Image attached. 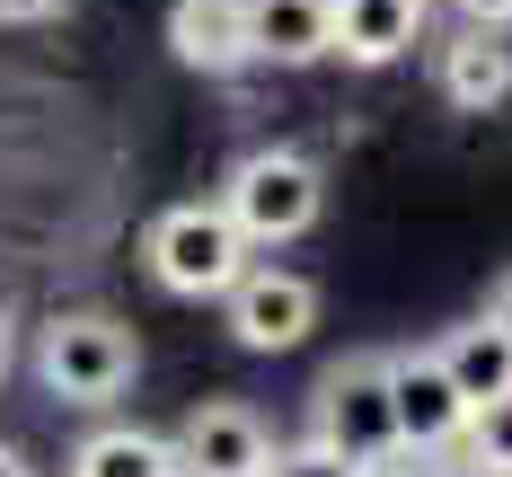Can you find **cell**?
I'll use <instances>...</instances> for the list:
<instances>
[{
	"label": "cell",
	"mask_w": 512,
	"mask_h": 477,
	"mask_svg": "<svg viewBox=\"0 0 512 477\" xmlns=\"http://www.w3.org/2000/svg\"><path fill=\"white\" fill-rule=\"evenodd\" d=\"M212 204L230 212V230H239L248 248H283V239L318 230V212H327V177H318V159L292 151V142H256V151L230 159V177H221Z\"/></svg>",
	"instance_id": "7a4b0ae2"
},
{
	"label": "cell",
	"mask_w": 512,
	"mask_h": 477,
	"mask_svg": "<svg viewBox=\"0 0 512 477\" xmlns=\"http://www.w3.org/2000/svg\"><path fill=\"white\" fill-rule=\"evenodd\" d=\"M221 318H230V336L248 354H292L309 327H318V283L292 274V265H248L239 292L221 301Z\"/></svg>",
	"instance_id": "52a82bcc"
},
{
	"label": "cell",
	"mask_w": 512,
	"mask_h": 477,
	"mask_svg": "<svg viewBox=\"0 0 512 477\" xmlns=\"http://www.w3.org/2000/svg\"><path fill=\"white\" fill-rule=\"evenodd\" d=\"M433 363H442V380L460 389L468 416H477V407H495V398H512V336H495L486 318L442 327V336H433Z\"/></svg>",
	"instance_id": "7c38bea8"
},
{
	"label": "cell",
	"mask_w": 512,
	"mask_h": 477,
	"mask_svg": "<svg viewBox=\"0 0 512 477\" xmlns=\"http://www.w3.org/2000/svg\"><path fill=\"white\" fill-rule=\"evenodd\" d=\"M460 460H468L477 477H512V398H495V407H477V416H468Z\"/></svg>",
	"instance_id": "5bb4252c"
},
{
	"label": "cell",
	"mask_w": 512,
	"mask_h": 477,
	"mask_svg": "<svg viewBox=\"0 0 512 477\" xmlns=\"http://www.w3.org/2000/svg\"><path fill=\"white\" fill-rule=\"evenodd\" d=\"M433 80H442V98L460 106V115H495V106L512 98V36H486V27L442 36Z\"/></svg>",
	"instance_id": "30bf717a"
},
{
	"label": "cell",
	"mask_w": 512,
	"mask_h": 477,
	"mask_svg": "<svg viewBox=\"0 0 512 477\" xmlns=\"http://www.w3.org/2000/svg\"><path fill=\"white\" fill-rule=\"evenodd\" d=\"M309 442L336 451L362 477H398L407 442H398V398H389V354H345L318 371L309 389Z\"/></svg>",
	"instance_id": "6da1fadb"
},
{
	"label": "cell",
	"mask_w": 512,
	"mask_h": 477,
	"mask_svg": "<svg viewBox=\"0 0 512 477\" xmlns=\"http://www.w3.org/2000/svg\"><path fill=\"white\" fill-rule=\"evenodd\" d=\"M168 53L186 71H212V80L248 71V0H177L168 9Z\"/></svg>",
	"instance_id": "9c48e42d"
},
{
	"label": "cell",
	"mask_w": 512,
	"mask_h": 477,
	"mask_svg": "<svg viewBox=\"0 0 512 477\" xmlns=\"http://www.w3.org/2000/svg\"><path fill=\"white\" fill-rule=\"evenodd\" d=\"M451 9H460V27H486V36L512 27V0H451Z\"/></svg>",
	"instance_id": "2e32d148"
},
{
	"label": "cell",
	"mask_w": 512,
	"mask_h": 477,
	"mask_svg": "<svg viewBox=\"0 0 512 477\" xmlns=\"http://www.w3.org/2000/svg\"><path fill=\"white\" fill-rule=\"evenodd\" d=\"M265 477H362V469H345L336 451H318V442H292V451H274V469Z\"/></svg>",
	"instance_id": "9a60e30c"
},
{
	"label": "cell",
	"mask_w": 512,
	"mask_h": 477,
	"mask_svg": "<svg viewBox=\"0 0 512 477\" xmlns=\"http://www.w3.org/2000/svg\"><path fill=\"white\" fill-rule=\"evenodd\" d=\"M142 265H151L159 292H177V301H230L239 274L256 265V248L230 230L221 204H168L142 230Z\"/></svg>",
	"instance_id": "277c9868"
},
{
	"label": "cell",
	"mask_w": 512,
	"mask_h": 477,
	"mask_svg": "<svg viewBox=\"0 0 512 477\" xmlns=\"http://www.w3.org/2000/svg\"><path fill=\"white\" fill-rule=\"evenodd\" d=\"M177 442V469L186 477H265L274 469V424L256 416L248 398H195L186 407V424L168 433Z\"/></svg>",
	"instance_id": "5b68a950"
},
{
	"label": "cell",
	"mask_w": 512,
	"mask_h": 477,
	"mask_svg": "<svg viewBox=\"0 0 512 477\" xmlns=\"http://www.w3.org/2000/svg\"><path fill=\"white\" fill-rule=\"evenodd\" d=\"M0 477H36V469H27V451H18V442H0Z\"/></svg>",
	"instance_id": "d6986e66"
},
{
	"label": "cell",
	"mask_w": 512,
	"mask_h": 477,
	"mask_svg": "<svg viewBox=\"0 0 512 477\" xmlns=\"http://www.w3.org/2000/svg\"><path fill=\"white\" fill-rule=\"evenodd\" d=\"M424 9L433 0H336V53L354 71H389L398 53L424 45Z\"/></svg>",
	"instance_id": "8fae6325"
},
{
	"label": "cell",
	"mask_w": 512,
	"mask_h": 477,
	"mask_svg": "<svg viewBox=\"0 0 512 477\" xmlns=\"http://www.w3.org/2000/svg\"><path fill=\"white\" fill-rule=\"evenodd\" d=\"M389 398H398V442H407V460H460L468 442V407L460 389L442 380L433 363V345H407V354H389Z\"/></svg>",
	"instance_id": "8992f818"
},
{
	"label": "cell",
	"mask_w": 512,
	"mask_h": 477,
	"mask_svg": "<svg viewBox=\"0 0 512 477\" xmlns=\"http://www.w3.org/2000/svg\"><path fill=\"white\" fill-rule=\"evenodd\" d=\"M62 9H71V0H0L9 27H36V18H62Z\"/></svg>",
	"instance_id": "ac0fdd59"
},
{
	"label": "cell",
	"mask_w": 512,
	"mask_h": 477,
	"mask_svg": "<svg viewBox=\"0 0 512 477\" xmlns=\"http://www.w3.org/2000/svg\"><path fill=\"white\" fill-rule=\"evenodd\" d=\"M36 380L62 407H115L142 380V345H133L124 318H106V310H53L36 327Z\"/></svg>",
	"instance_id": "3957f363"
},
{
	"label": "cell",
	"mask_w": 512,
	"mask_h": 477,
	"mask_svg": "<svg viewBox=\"0 0 512 477\" xmlns=\"http://www.w3.org/2000/svg\"><path fill=\"white\" fill-rule=\"evenodd\" d=\"M477 318H486L495 336H512V265L495 274V283H486V310H477Z\"/></svg>",
	"instance_id": "e0dca14e"
},
{
	"label": "cell",
	"mask_w": 512,
	"mask_h": 477,
	"mask_svg": "<svg viewBox=\"0 0 512 477\" xmlns=\"http://www.w3.org/2000/svg\"><path fill=\"white\" fill-rule=\"evenodd\" d=\"M415 477H477V469H468V460H424Z\"/></svg>",
	"instance_id": "ffe728a7"
},
{
	"label": "cell",
	"mask_w": 512,
	"mask_h": 477,
	"mask_svg": "<svg viewBox=\"0 0 512 477\" xmlns=\"http://www.w3.org/2000/svg\"><path fill=\"white\" fill-rule=\"evenodd\" d=\"M336 53V0H248V62L309 71Z\"/></svg>",
	"instance_id": "ba28073f"
},
{
	"label": "cell",
	"mask_w": 512,
	"mask_h": 477,
	"mask_svg": "<svg viewBox=\"0 0 512 477\" xmlns=\"http://www.w3.org/2000/svg\"><path fill=\"white\" fill-rule=\"evenodd\" d=\"M71 477H186V469H177V442L151 424H98L71 451Z\"/></svg>",
	"instance_id": "4fadbf2b"
}]
</instances>
